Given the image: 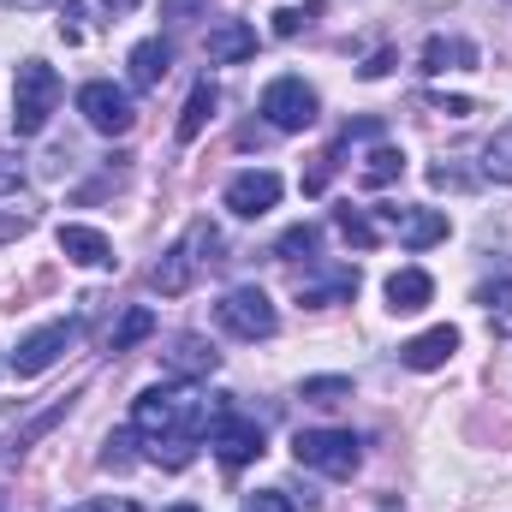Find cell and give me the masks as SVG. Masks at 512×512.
<instances>
[{
  "label": "cell",
  "mask_w": 512,
  "mask_h": 512,
  "mask_svg": "<svg viewBox=\"0 0 512 512\" xmlns=\"http://www.w3.org/2000/svg\"><path fill=\"white\" fill-rule=\"evenodd\" d=\"M167 512H203V507H191V501H179V507H167Z\"/></svg>",
  "instance_id": "39"
},
{
  "label": "cell",
  "mask_w": 512,
  "mask_h": 512,
  "mask_svg": "<svg viewBox=\"0 0 512 512\" xmlns=\"http://www.w3.org/2000/svg\"><path fill=\"white\" fill-rule=\"evenodd\" d=\"M358 298V268H328L316 280H298V304L322 310V304H352Z\"/></svg>",
  "instance_id": "15"
},
{
  "label": "cell",
  "mask_w": 512,
  "mask_h": 512,
  "mask_svg": "<svg viewBox=\"0 0 512 512\" xmlns=\"http://www.w3.org/2000/svg\"><path fill=\"white\" fill-rule=\"evenodd\" d=\"M239 512H292V501H286V489H256V495H245Z\"/></svg>",
  "instance_id": "28"
},
{
  "label": "cell",
  "mask_w": 512,
  "mask_h": 512,
  "mask_svg": "<svg viewBox=\"0 0 512 512\" xmlns=\"http://www.w3.org/2000/svg\"><path fill=\"white\" fill-rule=\"evenodd\" d=\"M78 114L102 131V137H126V131L137 126L131 96L120 90V84H108V78H96V84H84V90H78Z\"/></svg>",
  "instance_id": "9"
},
{
  "label": "cell",
  "mask_w": 512,
  "mask_h": 512,
  "mask_svg": "<svg viewBox=\"0 0 512 512\" xmlns=\"http://www.w3.org/2000/svg\"><path fill=\"white\" fill-rule=\"evenodd\" d=\"M483 179L512 185V126H501L489 143H483Z\"/></svg>",
  "instance_id": "23"
},
{
  "label": "cell",
  "mask_w": 512,
  "mask_h": 512,
  "mask_svg": "<svg viewBox=\"0 0 512 512\" xmlns=\"http://www.w3.org/2000/svg\"><path fill=\"white\" fill-rule=\"evenodd\" d=\"M483 304H489V310H512V286L507 280H495V286L483 292Z\"/></svg>",
  "instance_id": "35"
},
{
  "label": "cell",
  "mask_w": 512,
  "mask_h": 512,
  "mask_svg": "<svg viewBox=\"0 0 512 512\" xmlns=\"http://www.w3.org/2000/svg\"><path fill=\"white\" fill-rule=\"evenodd\" d=\"M155 334V310H143V304H131L126 316H120V328L108 334V352H131L137 340H149Z\"/></svg>",
  "instance_id": "22"
},
{
  "label": "cell",
  "mask_w": 512,
  "mask_h": 512,
  "mask_svg": "<svg viewBox=\"0 0 512 512\" xmlns=\"http://www.w3.org/2000/svg\"><path fill=\"white\" fill-rule=\"evenodd\" d=\"M334 221H340V233H346V239H352V245H358V251H370V245H376V239H382V227H376V221H370V215H364V209H352V203H346V209H340V215H334Z\"/></svg>",
  "instance_id": "25"
},
{
  "label": "cell",
  "mask_w": 512,
  "mask_h": 512,
  "mask_svg": "<svg viewBox=\"0 0 512 512\" xmlns=\"http://www.w3.org/2000/svg\"><path fill=\"white\" fill-rule=\"evenodd\" d=\"M382 227H393L411 251H429L447 239V215L441 209H382Z\"/></svg>",
  "instance_id": "11"
},
{
  "label": "cell",
  "mask_w": 512,
  "mask_h": 512,
  "mask_svg": "<svg viewBox=\"0 0 512 512\" xmlns=\"http://www.w3.org/2000/svg\"><path fill=\"white\" fill-rule=\"evenodd\" d=\"M215 364H221V352L203 340V334H179L173 346H167V376H179V382H197V376H215Z\"/></svg>",
  "instance_id": "13"
},
{
  "label": "cell",
  "mask_w": 512,
  "mask_h": 512,
  "mask_svg": "<svg viewBox=\"0 0 512 512\" xmlns=\"http://www.w3.org/2000/svg\"><path fill=\"white\" fill-rule=\"evenodd\" d=\"M102 6H108V12L120 18V12H131V6H137V0H102Z\"/></svg>",
  "instance_id": "37"
},
{
  "label": "cell",
  "mask_w": 512,
  "mask_h": 512,
  "mask_svg": "<svg viewBox=\"0 0 512 512\" xmlns=\"http://www.w3.org/2000/svg\"><path fill=\"white\" fill-rule=\"evenodd\" d=\"M453 352H459V328H447V322H441V328H429V334L405 340V346H399V364H405V370H441Z\"/></svg>",
  "instance_id": "12"
},
{
  "label": "cell",
  "mask_w": 512,
  "mask_h": 512,
  "mask_svg": "<svg viewBox=\"0 0 512 512\" xmlns=\"http://www.w3.org/2000/svg\"><path fill=\"white\" fill-rule=\"evenodd\" d=\"M12 12H30V6H48V0H6Z\"/></svg>",
  "instance_id": "38"
},
{
  "label": "cell",
  "mask_w": 512,
  "mask_h": 512,
  "mask_svg": "<svg viewBox=\"0 0 512 512\" xmlns=\"http://www.w3.org/2000/svg\"><path fill=\"white\" fill-rule=\"evenodd\" d=\"M54 108H60V72L48 60H24L18 66V84H12V131L18 137L48 131Z\"/></svg>",
  "instance_id": "3"
},
{
  "label": "cell",
  "mask_w": 512,
  "mask_h": 512,
  "mask_svg": "<svg viewBox=\"0 0 512 512\" xmlns=\"http://www.w3.org/2000/svg\"><path fill=\"white\" fill-rule=\"evenodd\" d=\"M399 173H405V155H399L393 143H382V149H370V155H364V173H358V179H364L370 191H382V185H393Z\"/></svg>",
  "instance_id": "21"
},
{
  "label": "cell",
  "mask_w": 512,
  "mask_h": 512,
  "mask_svg": "<svg viewBox=\"0 0 512 512\" xmlns=\"http://www.w3.org/2000/svg\"><path fill=\"white\" fill-rule=\"evenodd\" d=\"M280 173H268V167H251V173H233L227 179V209L239 215V221H256V215H268L274 203H280Z\"/></svg>",
  "instance_id": "10"
},
{
  "label": "cell",
  "mask_w": 512,
  "mask_h": 512,
  "mask_svg": "<svg viewBox=\"0 0 512 512\" xmlns=\"http://www.w3.org/2000/svg\"><path fill=\"white\" fill-rule=\"evenodd\" d=\"M316 114H322V102H316V90L304 78H274L262 90V120L274 131H310Z\"/></svg>",
  "instance_id": "7"
},
{
  "label": "cell",
  "mask_w": 512,
  "mask_h": 512,
  "mask_svg": "<svg viewBox=\"0 0 512 512\" xmlns=\"http://www.w3.org/2000/svg\"><path fill=\"white\" fill-rule=\"evenodd\" d=\"M465 66H477V42H465V36H429L423 42V72H465Z\"/></svg>",
  "instance_id": "19"
},
{
  "label": "cell",
  "mask_w": 512,
  "mask_h": 512,
  "mask_svg": "<svg viewBox=\"0 0 512 512\" xmlns=\"http://www.w3.org/2000/svg\"><path fill=\"white\" fill-rule=\"evenodd\" d=\"M203 0H161V18H185V12H197Z\"/></svg>",
  "instance_id": "36"
},
{
  "label": "cell",
  "mask_w": 512,
  "mask_h": 512,
  "mask_svg": "<svg viewBox=\"0 0 512 512\" xmlns=\"http://www.w3.org/2000/svg\"><path fill=\"white\" fill-rule=\"evenodd\" d=\"M292 459L304 471H316V477H352L364 453H358V435H346V429H298Z\"/></svg>",
  "instance_id": "4"
},
{
  "label": "cell",
  "mask_w": 512,
  "mask_h": 512,
  "mask_svg": "<svg viewBox=\"0 0 512 512\" xmlns=\"http://www.w3.org/2000/svg\"><path fill=\"white\" fill-rule=\"evenodd\" d=\"M221 251H227V245H221V233H215L209 221H197L173 251L149 268V286H155L161 298H179V292L197 280V268H215V262H221Z\"/></svg>",
  "instance_id": "2"
},
{
  "label": "cell",
  "mask_w": 512,
  "mask_h": 512,
  "mask_svg": "<svg viewBox=\"0 0 512 512\" xmlns=\"http://www.w3.org/2000/svg\"><path fill=\"white\" fill-rule=\"evenodd\" d=\"M60 251L72 262H84V268H114V245L96 227H60Z\"/></svg>",
  "instance_id": "18"
},
{
  "label": "cell",
  "mask_w": 512,
  "mask_h": 512,
  "mask_svg": "<svg viewBox=\"0 0 512 512\" xmlns=\"http://www.w3.org/2000/svg\"><path fill=\"white\" fill-rule=\"evenodd\" d=\"M429 185H435V191H465L471 179H465L459 167H447V161H441V167H429Z\"/></svg>",
  "instance_id": "30"
},
{
  "label": "cell",
  "mask_w": 512,
  "mask_h": 512,
  "mask_svg": "<svg viewBox=\"0 0 512 512\" xmlns=\"http://www.w3.org/2000/svg\"><path fill=\"white\" fill-rule=\"evenodd\" d=\"M209 447L221 453L227 471H239V465L262 459V423L245 417L239 405H215V417H209Z\"/></svg>",
  "instance_id": "6"
},
{
  "label": "cell",
  "mask_w": 512,
  "mask_h": 512,
  "mask_svg": "<svg viewBox=\"0 0 512 512\" xmlns=\"http://www.w3.org/2000/svg\"><path fill=\"white\" fill-rule=\"evenodd\" d=\"M215 322H221L233 340H274L280 310L268 304V292H262V286H233V292L215 304Z\"/></svg>",
  "instance_id": "5"
},
{
  "label": "cell",
  "mask_w": 512,
  "mask_h": 512,
  "mask_svg": "<svg viewBox=\"0 0 512 512\" xmlns=\"http://www.w3.org/2000/svg\"><path fill=\"white\" fill-rule=\"evenodd\" d=\"M126 447H131V435H108V453H102V465H108V471H126V465H131Z\"/></svg>",
  "instance_id": "32"
},
{
  "label": "cell",
  "mask_w": 512,
  "mask_h": 512,
  "mask_svg": "<svg viewBox=\"0 0 512 512\" xmlns=\"http://www.w3.org/2000/svg\"><path fill=\"white\" fill-rule=\"evenodd\" d=\"M12 185H24V155L0 149V191H12Z\"/></svg>",
  "instance_id": "31"
},
{
  "label": "cell",
  "mask_w": 512,
  "mask_h": 512,
  "mask_svg": "<svg viewBox=\"0 0 512 512\" xmlns=\"http://www.w3.org/2000/svg\"><path fill=\"white\" fill-rule=\"evenodd\" d=\"M316 245H322V227L304 221V227H286V233H280L274 256H280V262H298V256H316Z\"/></svg>",
  "instance_id": "24"
},
{
  "label": "cell",
  "mask_w": 512,
  "mask_h": 512,
  "mask_svg": "<svg viewBox=\"0 0 512 512\" xmlns=\"http://www.w3.org/2000/svg\"><path fill=\"white\" fill-rule=\"evenodd\" d=\"M298 393H304L310 405H340V399H352V382H346V376H310Z\"/></svg>",
  "instance_id": "26"
},
{
  "label": "cell",
  "mask_w": 512,
  "mask_h": 512,
  "mask_svg": "<svg viewBox=\"0 0 512 512\" xmlns=\"http://www.w3.org/2000/svg\"><path fill=\"white\" fill-rule=\"evenodd\" d=\"M203 48H209V60H215V66H239V60H251V54H256V30L245 24V18H221V24L209 30V42H203Z\"/></svg>",
  "instance_id": "14"
},
{
  "label": "cell",
  "mask_w": 512,
  "mask_h": 512,
  "mask_svg": "<svg viewBox=\"0 0 512 512\" xmlns=\"http://www.w3.org/2000/svg\"><path fill=\"white\" fill-rule=\"evenodd\" d=\"M131 429L143 435V459L161 471H185L197 441L209 435V399H197L191 387H143L131 405Z\"/></svg>",
  "instance_id": "1"
},
{
  "label": "cell",
  "mask_w": 512,
  "mask_h": 512,
  "mask_svg": "<svg viewBox=\"0 0 512 512\" xmlns=\"http://www.w3.org/2000/svg\"><path fill=\"white\" fill-rule=\"evenodd\" d=\"M429 108H441V114H453V120H465V114H477V102L471 96H423Z\"/></svg>",
  "instance_id": "29"
},
{
  "label": "cell",
  "mask_w": 512,
  "mask_h": 512,
  "mask_svg": "<svg viewBox=\"0 0 512 512\" xmlns=\"http://www.w3.org/2000/svg\"><path fill=\"white\" fill-rule=\"evenodd\" d=\"M78 18H84V6H78V0H66V6H60V36H66V42H78V36H84V24H78Z\"/></svg>",
  "instance_id": "33"
},
{
  "label": "cell",
  "mask_w": 512,
  "mask_h": 512,
  "mask_svg": "<svg viewBox=\"0 0 512 512\" xmlns=\"http://www.w3.org/2000/svg\"><path fill=\"white\" fill-rule=\"evenodd\" d=\"M126 66H131V90H155V84L167 78V66H173V42H161V36L137 42Z\"/></svg>",
  "instance_id": "17"
},
{
  "label": "cell",
  "mask_w": 512,
  "mask_h": 512,
  "mask_svg": "<svg viewBox=\"0 0 512 512\" xmlns=\"http://www.w3.org/2000/svg\"><path fill=\"white\" fill-rule=\"evenodd\" d=\"M435 298V280L423 274V268H399V274H387V310L393 316H411V310H423Z\"/></svg>",
  "instance_id": "16"
},
{
  "label": "cell",
  "mask_w": 512,
  "mask_h": 512,
  "mask_svg": "<svg viewBox=\"0 0 512 512\" xmlns=\"http://www.w3.org/2000/svg\"><path fill=\"white\" fill-rule=\"evenodd\" d=\"M66 512H137L131 501H108V495H96V501H78V507H66Z\"/></svg>",
  "instance_id": "34"
},
{
  "label": "cell",
  "mask_w": 512,
  "mask_h": 512,
  "mask_svg": "<svg viewBox=\"0 0 512 512\" xmlns=\"http://www.w3.org/2000/svg\"><path fill=\"white\" fill-rule=\"evenodd\" d=\"M316 12H322L316 0H310V6H280V12H274V36H298V30L316 18Z\"/></svg>",
  "instance_id": "27"
},
{
  "label": "cell",
  "mask_w": 512,
  "mask_h": 512,
  "mask_svg": "<svg viewBox=\"0 0 512 512\" xmlns=\"http://www.w3.org/2000/svg\"><path fill=\"white\" fill-rule=\"evenodd\" d=\"M215 108H221V90H215L209 78H197V90H191V102H185V114H179V143H197V131L215 120Z\"/></svg>",
  "instance_id": "20"
},
{
  "label": "cell",
  "mask_w": 512,
  "mask_h": 512,
  "mask_svg": "<svg viewBox=\"0 0 512 512\" xmlns=\"http://www.w3.org/2000/svg\"><path fill=\"white\" fill-rule=\"evenodd\" d=\"M78 334H84L78 316H72V322H48V328H36L30 340H18V352H12V376H42L48 364H60V358L78 346Z\"/></svg>",
  "instance_id": "8"
}]
</instances>
